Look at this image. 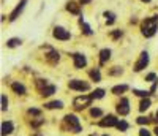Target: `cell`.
I'll use <instances>...</instances> for the list:
<instances>
[{
	"label": "cell",
	"mask_w": 158,
	"mask_h": 136,
	"mask_svg": "<svg viewBox=\"0 0 158 136\" xmlns=\"http://www.w3.org/2000/svg\"><path fill=\"white\" fill-rule=\"evenodd\" d=\"M158 30V18L152 16V18H147V19H144L142 24H141V32L142 35L146 36V38H150L156 33Z\"/></svg>",
	"instance_id": "obj_1"
},
{
	"label": "cell",
	"mask_w": 158,
	"mask_h": 136,
	"mask_svg": "<svg viewBox=\"0 0 158 136\" xmlns=\"http://www.w3.org/2000/svg\"><path fill=\"white\" fill-rule=\"evenodd\" d=\"M63 120H65V125L70 128V131H73V133L81 131V124H79V119L74 114H67Z\"/></svg>",
	"instance_id": "obj_2"
},
{
	"label": "cell",
	"mask_w": 158,
	"mask_h": 136,
	"mask_svg": "<svg viewBox=\"0 0 158 136\" xmlns=\"http://www.w3.org/2000/svg\"><path fill=\"white\" fill-rule=\"evenodd\" d=\"M41 49L44 51V57H46V60H48L51 65H56V63L60 60V54H59L54 48H51V46H43Z\"/></svg>",
	"instance_id": "obj_3"
},
{
	"label": "cell",
	"mask_w": 158,
	"mask_h": 136,
	"mask_svg": "<svg viewBox=\"0 0 158 136\" xmlns=\"http://www.w3.org/2000/svg\"><path fill=\"white\" fill-rule=\"evenodd\" d=\"M92 100H94V98L89 97V95H81V97L74 98V101H73V104H74V109H77V111L85 109V108L90 104V101H92Z\"/></svg>",
	"instance_id": "obj_4"
},
{
	"label": "cell",
	"mask_w": 158,
	"mask_h": 136,
	"mask_svg": "<svg viewBox=\"0 0 158 136\" xmlns=\"http://www.w3.org/2000/svg\"><path fill=\"white\" fill-rule=\"evenodd\" d=\"M149 65V54L144 51V52H141V56H139V59H138V62L135 63V71H141V70H144Z\"/></svg>",
	"instance_id": "obj_5"
},
{
	"label": "cell",
	"mask_w": 158,
	"mask_h": 136,
	"mask_svg": "<svg viewBox=\"0 0 158 136\" xmlns=\"http://www.w3.org/2000/svg\"><path fill=\"white\" fill-rule=\"evenodd\" d=\"M52 35H54V38H57V40H62V41H67V40L71 38V33L68 30H65L63 27H54Z\"/></svg>",
	"instance_id": "obj_6"
},
{
	"label": "cell",
	"mask_w": 158,
	"mask_h": 136,
	"mask_svg": "<svg viewBox=\"0 0 158 136\" xmlns=\"http://www.w3.org/2000/svg\"><path fill=\"white\" fill-rule=\"evenodd\" d=\"M70 89H73V90H89L90 89V86H89V83H85V81H81V79H73V81H70Z\"/></svg>",
	"instance_id": "obj_7"
},
{
	"label": "cell",
	"mask_w": 158,
	"mask_h": 136,
	"mask_svg": "<svg viewBox=\"0 0 158 136\" xmlns=\"http://www.w3.org/2000/svg\"><path fill=\"white\" fill-rule=\"evenodd\" d=\"M117 113L120 116H127L130 113V101H128V98H120V101L117 103Z\"/></svg>",
	"instance_id": "obj_8"
},
{
	"label": "cell",
	"mask_w": 158,
	"mask_h": 136,
	"mask_svg": "<svg viewBox=\"0 0 158 136\" xmlns=\"http://www.w3.org/2000/svg\"><path fill=\"white\" fill-rule=\"evenodd\" d=\"M73 60H74V66L77 68V70H82V68L87 65V59H85L84 54H79V52L73 54Z\"/></svg>",
	"instance_id": "obj_9"
},
{
	"label": "cell",
	"mask_w": 158,
	"mask_h": 136,
	"mask_svg": "<svg viewBox=\"0 0 158 136\" xmlns=\"http://www.w3.org/2000/svg\"><path fill=\"white\" fill-rule=\"evenodd\" d=\"M25 3H27V0H21L19 5H18L15 10H13V13L10 15V21H11V22H13V21H16V19L19 18V15H21V13L24 11V8H25Z\"/></svg>",
	"instance_id": "obj_10"
},
{
	"label": "cell",
	"mask_w": 158,
	"mask_h": 136,
	"mask_svg": "<svg viewBox=\"0 0 158 136\" xmlns=\"http://www.w3.org/2000/svg\"><path fill=\"white\" fill-rule=\"evenodd\" d=\"M118 124V120L114 117V116H106L104 119L100 120V127H114Z\"/></svg>",
	"instance_id": "obj_11"
},
{
	"label": "cell",
	"mask_w": 158,
	"mask_h": 136,
	"mask_svg": "<svg viewBox=\"0 0 158 136\" xmlns=\"http://www.w3.org/2000/svg\"><path fill=\"white\" fill-rule=\"evenodd\" d=\"M67 11H70L71 15H81V6H79L76 2H68L67 3Z\"/></svg>",
	"instance_id": "obj_12"
},
{
	"label": "cell",
	"mask_w": 158,
	"mask_h": 136,
	"mask_svg": "<svg viewBox=\"0 0 158 136\" xmlns=\"http://www.w3.org/2000/svg\"><path fill=\"white\" fill-rule=\"evenodd\" d=\"M111 59V49H101L100 52V65H104Z\"/></svg>",
	"instance_id": "obj_13"
},
{
	"label": "cell",
	"mask_w": 158,
	"mask_h": 136,
	"mask_svg": "<svg viewBox=\"0 0 158 136\" xmlns=\"http://www.w3.org/2000/svg\"><path fill=\"white\" fill-rule=\"evenodd\" d=\"M11 89L15 90L18 95H25V92H27V90H25V87H24L21 83H13V84H11Z\"/></svg>",
	"instance_id": "obj_14"
},
{
	"label": "cell",
	"mask_w": 158,
	"mask_h": 136,
	"mask_svg": "<svg viewBox=\"0 0 158 136\" xmlns=\"http://www.w3.org/2000/svg\"><path fill=\"white\" fill-rule=\"evenodd\" d=\"M44 108H46V109H62L63 103L62 101H51V103H46Z\"/></svg>",
	"instance_id": "obj_15"
},
{
	"label": "cell",
	"mask_w": 158,
	"mask_h": 136,
	"mask_svg": "<svg viewBox=\"0 0 158 136\" xmlns=\"http://www.w3.org/2000/svg\"><path fill=\"white\" fill-rule=\"evenodd\" d=\"M40 92H41V95H43V97H49V95H52V93L56 92V86L49 84V86H46L44 89H41Z\"/></svg>",
	"instance_id": "obj_16"
},
{
	"label": "cell",
	"mask_w": 158,
	"mask_h": 136,
	"mask_svg": "<svg viewBox=\"0 0 158 136\" xmlns=\"http://www.w3.org/2000/svg\"><path fill=\"white\" fill-rule=\"evenodd\" d=\"M13 131V124L11 122H3L2 124V136H6Z\"/></svg>",
	"instance_id": "obj_17"
},
{
	"label": "cell",
	"mask_w": 158,
	"mask_h": 136,
	"mask_svg": "<svg viewBox=\"0 0 158 136\" xmlns=\"http://www.w3.org/2000/svg\"><path fill=\"white\" fill-rule=\"evenodd\" d=\"M79 24H81L82 32H84L85 35H92V33H94V32H92V29H90V25H89V24H85V21H84L82 18H79Z\"/></svg>",
	"instance_id": "obj_18"
},
{
	"label": "cell",
	"mask_w": 158,
	"mask_h": 136,
	"mask_svg": "<svg viewBox=\"0 0 158 136\" xmlns=\"http://www.w3.org/2000/svg\"><path fill=\"white\" fill-rule=\"evenodd\" d=\"M127 90H128V86H125V84L112 87V93H114V95H120V93H123V92H127Z\"/></svg>",
	"instance_id": "obj_19"
},
{
	"label": "cell",
	"mask_w": 158,
	"mask_h": 136,
	"mask_svg": "<svg viewBox=\"0 0 158 136\" xmlns=\"http://www.w3.org/2000/svg\"><path fill=\"white\" fill-rule=\"evenodd\" d=\"M104 18H106V24L108 25H111V24L115 22V15H114V13H111V11H104Z\"/></svg>",
	"instance_id": "obj_20"
},
{
	"label": "cell",
	"mask_w": 158,
	"mask_h": 136,
	"mask_svg": "<svg viewBox=\"0 0 158 136\" xmlns=\"http://www.w3.org/2000/svg\"><path fill=\"white\" fill-rule=\"evenodd\" d=\"M21 45V40L19 38H10L8 41H6V46L8 48H16V46H19Z\"/></svg>",
	"instance_id": "obj_21"
},
{
	"label": "cell",
	"mask_w": 158,
	"mask_h": 136,
	"mask_svg": "<svg viewBox=\"0 0 158 136\" xmlns=\"http://www.w3.org/2000/svg\"><path fill=\"white\" fill-rule=\"evenodd\" d=\"M149 108H150V100L146 98V100H142V101H141V104H139V111L144 113V111H147Z\"/></svg>",
	"instance_id": "obj_22"
},
{
	"label": "cell",
	"mask_w": 158,
	"mask_h": 136,
	"mask_svg": "<svg viewBox=\"0 0 158 136\" xmlns=\"http://www.w3.org/2000/svg\"><path fill=\"white\" fill-rule=\"evenodd\" d=\"M90 97H92V98H103V97H104V90H103V89H97V90L92 92Z\"/></svg>",
	"instance_id": "obj_23"
},
{
	"label": "cell",
	"mask_w": 158,
	"mask_h": 136,
	"mask_svg": "<svg viewBox=\"0 0 158 136\" xmlns=\"http://www.w3.org/2000/svg\"><path fill=\"white\" fill-rule=\"evenodd\" d=\"M90 78L95 81V83H98V81H101V74H100V71L98 70H92L90 71Z\"/></svg>",
	"instance_id": "obj_24"
},
{
	"label": "cell",
	"mask_w": 158,
	"mask_h": 136,
	"mask_svg": "<svg viewBox=\"0 0 158 136\" xmlns=\"http://www.w3.org/2000/svg\"><path fill=\"white\" fill-rule=\"evenodd\" d=\"M46 86H49V83H48L46 79H38V81H36V87H38L40 90H41V89H44Z\"/></svg>",
	"instance_id": "obj_25"
},
{
	"label": "cell",
	"mask_w": 158,
	"mask_h": 136,
	"mask_svg": "<svg viewBox=\"0 0 158 136\" xmlns=\"http://www.w3.org/2000/svg\"><path fill=\"white\" fill-rule=\"evenodd\" d=\"M133 93L135 95H138V97H149V92L147 90H138V89H133Z\"/></svg>",
	"instance_id": "obj_26"
},
{
	"label": "cell",
	"mask_w": 158,
	"mask_h": 136,
	"mask_svg": "<svg viewBox=\"0 0 158 136\" xmlns=\"http://www.w3.org/2000/svg\"><path fill=\"white\" fill-rule=\"evenodd\" d=\"M103 113H101V109H98V108H92L90 109V116L92 117H100Z\"/></svg>",
	"instance_id": "obj_27"
},
{
	"label": "cell",
	"mask_w": 158,
	"mask_h": 136,
	"mask_svg": "<svg viewBox=\"0 0 158 136\" xmlns=\"http://www.w3.org/2000/svg\"><path fill=\"white\" fill-rule=\"evenodd\" d=\"M122 73H123V70H122V68H118V66H114L112 70L109 71V74H112V76H115V74H122Z\"/></svg>",
	"instance_id": "obj_28"
},
{
	"label": "cell",
	"mask_w": 158,
	"mask_h": 136,
	"mask_svg": "<svg viewBox=\"0 0 158 136\" xmlns=\"http://www.w3.org/2000/svg\"><path fill=\"white\" fill-rule=\"evenodd\" d=\"M115 127H117L118 130H120V131H125V130L128 128V124H127V122H123V120H122V122H118V124H117Z\"/></svg>",
	"instance_id": "obj_29"
},
{
	"label": "cell",
	"mask_w": 158,
	"mask_h": 136,
	"mask_svg": "<svg viewBox=\"0 0 158 136\" xmlns=\"http://www.w3.org/2000/svg\"><path fill=\"white\" fill-rule=\"evenodd\" d=\"M8 109V100L5 95H2V111H6Z\"/></svg>",
	"instance_id": "obj_30"
},
{
	"label": "cell",
	"mask_w": 158,
	"mask_h": 136,
	"mask_svg": "<svg viewBox=\"0 0 158 136\" xmlns=\"http://www.w3.org/2000/svg\"><path fill=\"white\" fill-rule=\"evenodd\" d=\"M149 122H150V120H149L147 117H138V124H139V125H147Z\"/></svg>",
	"instance_id": "obj_31"
},
{
	"label": "cell",
	"mask_w": 158,
	"mask_h": 136,
	"mask_svg": "<svg viewBox=\"0 0 158 136\" xmlns=\"http://www.w3.org/2000/svg\"><path fill=\"white\" fill-rule=\"evenodd\" d=\"M123 33H122V30H114V32H111V36L114 38V40H117V38H120Z\"/></svg>",
	"instance_id": "obj_32"
},
{
	"label": "cell",
	"mask_w": 158,
	"mask_h": 136,
	"mask_svg": "<svg viewBox=\"0 0 158 136\" xmlns=\"http://www.w3.org/2000/svg\"><path fill=\"white\" fill-rule=\"evenodd\" d=\"M155 78H156V74H155V73H150V74H147V76H146V81L152 83V81H155Z\"/></svg>",
	"instance_id": "obj_33"
},
{
	"label": "cell",
	"mask_w": 158,
	"mask_h": 136,
	"mask_svg": "<svg viewBox=\"0 0 158 136\" xmlns=\"http://www.w3.org/2000/svg\"><path fill=\"white\" fill-rule=\"evenodd\" d=\"M44 122V119H38V120H35V122H32V127H40Z\"/></svg>",
	"instance_id": "obj_34"
},
{
	"label": "cell",
	"mask_w": 158,
	"mask_h": 136,
	"mask_svg": "<svg viewBox=\"0 0 158 136\" xmlns=\"http://www.w3.org/2000/svg\"><path fill=\"white\" fill-rule=\"evenodd\" d=\"M139 136H150V133H149L146 128H141V130H139Z\"/></svg>",
	"instance_id": "obj_35"
},
{
	"label": "cell",
	"mask_w": 158,
	"mask_h": 136,
	"mask_svg": "<svg viewBox=\"0 0 158 136\" xmlns=\"http://www.w3.org/2000/svg\"><path fill=\"white\" fill-rule=\"evenodd\" d=\"M30 116H40V109H29Z\"/></svg>",
	"instance_id": "obj_36"
},
{
	"label": "cell",
	"mask_w": 158,
	"mask_h": 136,
	"mask_svg": "<svg viewBox=\"0 0 158 136\" xmlns=\"http://www.w3.org/2000/svg\"><path fill=\"white\" fill-rule=\"evenodd\" d=\"M81 3H89V2H92V0H79Z\"/></svg>",
	"instance_id": "obj_37"
},
{
	"label": "cell",
	"mask_w": 158,
	"mask_h": 136,
	"mask_svg": "<svg viewBox=\"0 0 158 136\" xmlns=\"http://www.w3.org/2000/svg\"><path fill=\"white\" fill-rule=\"evenodd\" d=\"M155 134H156V136H158V127H156V128H155Z\"/></svg>",
	"instance_id": "obj_38"
},
{
	"label": "cell",
	"mask_w": 158,
	"mask_h": 136,
	"mask_svg": "<svg viewBox=\"0 0 158 136\" xmlns=\"http://www.w3.org/2000/svg\"><path fill=\"white\" fill-rule=\"evenodd\" d=\"M142 2H150V0H142Z\"/></svg>",
	"instance_id": "obj_39"
},
{
	"label": "cell",
	"mask_w": 158,
	"mask_h": 136,
	"mask_svg": "<svg viewBox=\"0 0 158 136\" xmlns=\"http://www.w3.org/2000/svg\"><path fill=\"white\" fill-rule=\"evenodd\" d=\"M156 120H158V111H156Z\"/></svg>",
	"instance_id": "obj_40"
},
{
	"label": "cell",
	"mask_w": 158,
	"mask_h": 136,
	"mask_svg": "<svg viewBox=\"0 0 158 136\" xmlns=\"http://www.w3.org/2000/svg\"><path fill=\"white\" fill-rule=\"evenodd\" d=\"M35 136H41V134H35Z\"/></svg>",
	"instance_id": "obj_41"
},
{
	"label": "cell",
	"mask_w": 158,
	"mask_h": 136,
	"mask_svg": "<svg viewBox=\"0 0 158 136\" xmlns=\"http://www.w3.org/2000/svg\"><path fill=\"white\" fill-rule=\"evenodd\" d=\"M92 136H95V134H92Z\"/></svg>",
	"instance_id": "obj_42"
},
{
	"label": "cell",
	"mask_w": 158,
	"mask_h": 136,
	"mask_svg": "<svg viewBox=\"0 0 158 136\" xmlns=\"http://www.w3.org/2000/svg\"><path fill=\"white\" fill-rule=\"evenodd\" d=\"M104 136H106V134H104Z\"/></svg>",
	"instance_id": "obj_43"
}]
</instances>
